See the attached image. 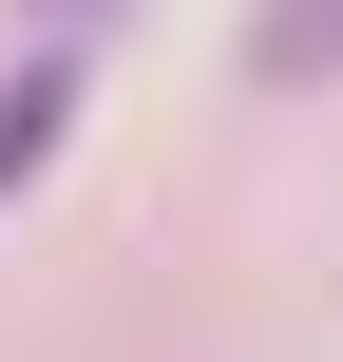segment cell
Returning a JSON list of instances; mask_svg holds the SVG:
<instances>
[{
    "instance_id": "6da1fadb",
    "label": "cell",
    "mask_w": 343,
    "mask_h": 362,
    "mask_svg": "<svg viewBox=\"0 0 343 362\" xmlns=\"http://www.w3.org/2000/svg\"><path fill=\"white\" fill-rule=\"evenodd\" d=\"M57 134H76V57H57V38H38V57H19V76H0V210H19V191H38V172H57Z\"/></svg>"
},
{
    "instance_id": "7a4b0ae2",
    "label": "cell",
    "mask_w": 343,
    "mask_h": 362,
    "mask_svg": "<svg viewBox=\"0 0 343 362\" xmlns=\"http://www.w3.org/2000/svg\"><path fill=\"white\" fill-rule=\"evenodd\" d=\"M248 76H267V95L343 76V0H248Z\"/></svg>"
},
{
    "instance_id": "3957f363",
    "label": "cell",
    "mask_w": 343,
    "mask_h": 362,
    "mask_svg": "<svg viewBox=\"0 0 343 362\" xmlns=\"http://www.w3.org/2000/svg\"><path fill=\"white\" fill-rule=\"evenodd\" d=\"M57 19H76V0H57Z\"/></svg>"
}]
</instances>
